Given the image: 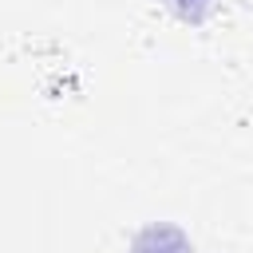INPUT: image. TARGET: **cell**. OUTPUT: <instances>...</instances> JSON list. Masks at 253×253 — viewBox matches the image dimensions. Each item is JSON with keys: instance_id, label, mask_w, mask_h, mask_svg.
<instances>
[{"instance_id": "cell-1", "label": "cell", "mask_w": 253, "mask_h": 253, "mask_svg": "<svg viewBox=\"0 0 253 253\" xmlns=\"http://www.w3.org/2000/svg\"><path fill=\"white\" fill-rule=\"evenodd\" d=\"M126 253H202L194 233L174 217H150L138 221L126 233Z\"/></svg>"}, {"instance_id": "cell-2", "label": "cell", "mask_w": 253, "mask_h": 253, "mask_svg": "<svg viewBox=\"0 0 253 253\" xmlns=\"http://www.w3.org/2000/svg\"><path fill=\"white\" fill-rule=\"evenodd\" d=\"M154 4L182 28H210L225 8V0H154Z\"/></svg>"}]
</instances>
